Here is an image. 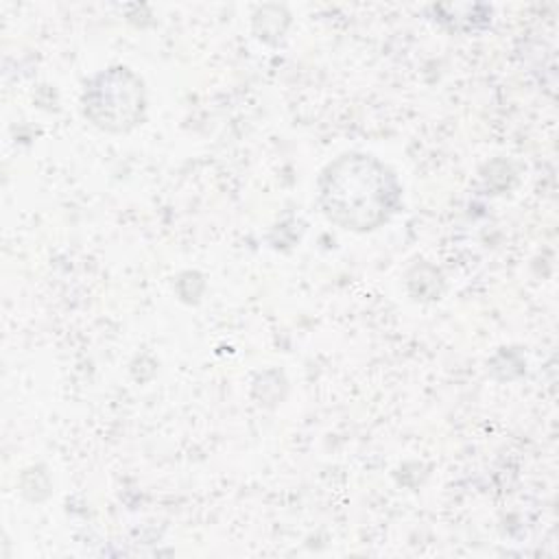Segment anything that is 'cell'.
Wrapping results in <instances>:
<instances>
[{"mask_svg": "<svg viewBox=\"0 0 559 559\" xmlns=\"http://www.w3.org/2000/svg\"><path fill=\"white\" fill-rule=\"evenodd\" d=\"M83 114L103 131L124 133L142 122L146 94L142 79L124 66L92 76L83 90Z\"/></svg>", "mask_w": 559, "mask_h": 559, "instance_id": "2", "label": "cell"}, {"mask_svg": "<svg viewBox=\"0 0 559 559\" xmlns=\"http://www.w3.org/2000/svg\"><path fill=\"white\" fill-rule=\"evenodd\" d=\"M319 205L338 227L373 231L391 221L402 203L395 173L369 153H345L332 159L317 181Z\"/></svg>", "mask_w": 559, "mask_h": 559, "instance_id": "1", "label": "cell"}]
</instances>
